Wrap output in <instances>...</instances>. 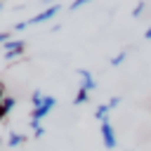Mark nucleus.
I'll return each instance as SVG.
<instances>
[{
	"instance_id": "f257e3e1",
	"label": "nucleus",
	"mask_w": 151,
	"mask_h": 151,
	"mask_svg": "<svg viewBox=\"0 0 151 151\" xmlns=\"http://www.w3.org/2000/svg\"><path fill=\"white\" fill-rule=\"evenodd\" d=\"M59 9H61V5H59V2H57V5H47L40 14H35V17L26 19V21H17V24H14V31H24V28H28V26L45 24V21H50L52 17H57V14H59Z\"/></svg>"
},
{
	"instance_id": "f03ea898",
	"label": "nucleus",
	"mask_w": 151,
	"mask_h": 151,
	"mask_svg": "<svg viewBox=\"0 0 151 151\" xmlns=\"http://www.w3.org/2000/svg\"><path fill=\"white\" fill-rule=\"evenodd\" d=\"M99 132H101V144H104V149L113 151V149L118 146V139H116V130H113V123H111V120H104V123L99 125Z\"/></svg>"
},
{
	"instance_id": "7ed1b4c3",
	"label": "nucleus",
	"mask_w": 151,
	"mask_h": 151,
	"mask_svg": "<svg viewBox=\"0 0 151 151\" xmlns=\"http://www.w3.org/2000/svg\"><path fill=\"white\" fill-rule=\"evenodd\" d=\"M24 50H26V40H21V38L7 40V42L2 45V59L12 61V59H14V57H19V54H21Z\"/></svg>"
},
{
	"instance_id": "20e7f679",
	"label": "nucleus",
	"mask_w": 151,
	"mask_h": 151,
	"mask_svg": "<svg viewBox=\"0 0 151 151\" xmlns=\"http://www.w3.org/2000/svg\"><path fill=\"white\" fill-rule=\"evenodd\" d=\"M54 106H57V99L47 94V97L42 99V104L33 106V111H31V120H38V123H40V120H42L45 116H50V111H52Z\"/></svg>"
},
{
	"instance_id": "39448f33",
	"label": "nucleus",
	"mask_w": 151,
	"mask_h": 151,
	"mask_svg": "<svg viewBox=\"0 0 151 151\" xmlns=\"http://www.w3.org/2000/svg\"><path fill=\"white\" fill-rule=\"evenodd\" d=\"M78 76H80V87H83V90H87V92H94V90H97V80H94V76H92L87 68H80Z\"/></svg>"
},
{
	"instance_id": "423d86ee",
	"label": "nucleus",
	"mask_w": 151,
	"mask_h": 151,
	"mask_svg": "<svg viewBox=\"0 0 151 151\" xmlns=\"http://www.w3.org/2000/svg\"><path fill=\"white\" fill-rule=\"evenodd\" d=\"M14 104H17V99H14V97H9V94L0 101V120H5V118H7V113L14 109Z\"/></svg>"
},
{
	"instance_id": "0eeeda50",
	"label": "nucleus",
	"mask_w": 151,
	"mask_h": 151,
	"mask_svg": "<svg viewBox=\"0 0 151 151\" xmlns=\"http://www.w3.org/2000/svg\"><path fill=\"white\" fill-rule=\"evenodd\" d=\"M109 111H111L109 104H99V106L94 109V118H97L99 123H104V120H109Z\"/></svg>"
},
{
	"instance_id": "6e6552de",
	"label": "nucleus",
	"mask_w": 151,
	"mask_h": 151,
	"mask_svg": "<svg viewBox=\"0 0 151 151\" xmlns=\"http://www.w3.org/2000/svg\"><path fill=\"white\" fill-rule=\"evenodd\" d=\"M26 142V134H19V132H9L7 134V146H19V144H24Z\"/></svg>"
},
{
	"instance_id": "1a4fd4ad",
	"label": "nucleus",
	"mask_w": 151,
	"mask_h": 151,
	"mask_svg": "<svg viewBox=\"0 0 151 151\" xmlns=\"http://www.w3.org/2000/svg\"><path fill=\"white\" fill-rule=\"evenodd\" d=\"M85 101H90V92H87V90H83V87H78V94L73 97V104H76V106H80V104H85Z\"/></svg>"
},
{
	"instance_id": "9d476101",
	"label": "nucleus",
	"mask_w": 151,
	"mask_h": 151,
	"mask_svg": "<svg viewBox=\"0 0 151 151\" xmlns=\"http://www.w3.org/2000/svg\"><path fill=\"white\" fill-rule=\"evenodd\" d=\"M31 130H33V137H42V134H45V127H42V123H38V120H31Z\"/></svg>"
},
{
	"instance_id": "9b49d317",
	"label": "nucleus",
	"mask_w": 151,
	"mask_h": 151,
	"mask_svg": "<svg viewBox=\"0 0 151 151\" xmlns=\"http://www.w3.org/2000/svg\"><path fill=\"white\" fill-rule=\"evenodd\" d=\"M127 59V50H123L120 54H116V57H111V66H120L123 61Z\"/></svg>"
},
{
	"instance_id": "f8f14e48",
	"label": "nucleus",
	"mask_w": 151,
	"mask_h": 151,
	"mask_svg": "<svg viewBox=\"0 0 151 151\" xmlns=\"http://www.w3.org/2000/svg\"><path fill=\"white\" fill-rule=\"evenodd\" d=\"M47 94H42L40 90H35L33 94H31V101H33V106H38V104H42V99H45Z\"/></svg>"
},
{
	"instance_id": "ddd939ff",
	"label": "nucleus",
	"mask_w": 151,
	"mask_h": 151,
	"mask_svg": "<svg viewBox=\"0 0 151 151\" xmlns=\"http://www.w3.org/2000/svg\"><path fill=\"white\" fill-rule=\"evenodd\" d=\"M120 101H123V97H120V94H116V97H111V99H109L106 104H109V106H111V111H113V109H116V106H118Z\"/></svg>"
},
{
	"instance_id": "4468645a",
	"label": "nucleus",
	"mask_w": 151,
	"mask_h": 151,
	"mask_svg": "<svg viewBox=\"0 0 151 151\" xmlns=\"http://www.w3.org/2000/svg\"><path fill=\"white\" fill-rule=\"evenodd\" d=\"M144 7H146V5H144V2H139V5H137V7L132 9V17H139V14L144 12Z\"/></svg>"
},
{
	"instance_id": "2eb2a0df",
	"label": "nucleus",
	"mask_w": 151,
	"mask_h": 151,
	"mask_svg": "<svg viewBox=\"0 0 151 151\" xmlns=\"http://www.w3.org/2000/svg\"><path fill=\"white\" fill-rule=\"evenodd\" d=\"M85 5V0H78V2H71L68 5V9H78V7H83Z\"/></svg>"
},
{
	"instance_id": "dca6fc26",
	"label": "nucleus",
	"mask_w": 151,
	"mask_h": 151,
	"mask_svg": "<svg viewBox=\"0 0 151 151\" xmlns=\"http://www.w3.org/2000/svg\"><path fill=\"white\" fill-rule=\"evenodd\" d=\"M7 38H9V33H7V31H0V42H2V45L7 42Z\"/></svg>"
},
{
	"instance_id": "f3484780",
	"label": "nucleus",
	"mask_w": 151,
	"mask_h": 151,
	"mask_svg": "<svg viewBox=\"0 0 151 151\" xmlns=\"http://www.w3.org/2000/svg\"><path fill=\"white\" fill-rule=\"evenodd\" d=\"M5 97H7V94H5V83H2V80H0V101H2V99H5Z\"/></svg>"
},
{
	"instance_id": "a211bd4d",
	"label": "nucleus",
	"mask_w": 151,
	"mask_h": 151,
	"mask_svg": "<svg viewBox=\"0 0 151 151\" xmlns=\"http://www.w3.org/2000/svg\"><path fill=\"white\" fill-rule=\"evenodd\" d=\"M144 38H146V40H151V26H149V28L144 31Z\"/></svg>"
},
{
	"instance_id": "6ab92c4d",
	"label": "nucleus",
	"mask_w": 151,
	"mask_h": 151,
	"mask_svg": "<svg viewBox=\"0 0 151 151\" xmlns=\"http://www.w3.org/2000/svg\"><path fill=\"white\" fill-rule=\"evenodd\" d=\"M0 9H2V2H0Z\"/></svg>"
},
{
	"instance_id": "aec40b11",
	"label": "nucleus",
	"mask_w": 151,
	"mask_h": 151,
	"mask_svg": "<svg viewBox=\"0 0 151 151\" xmlns=\"http://www.w3.org/2000/svg\"><path fill=\"white\" fill-rule=\"evenodd\" d=\"M0 144H2V139H0Z\"/></svg>"
}]
</instances>
